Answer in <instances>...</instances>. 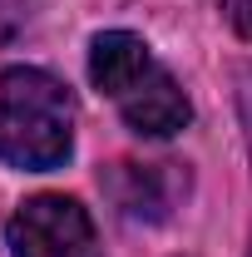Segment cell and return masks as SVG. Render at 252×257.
<instances>
[{"instance_id":"6da1fadb","label":"cell","mask_w":252,"mask_h":257,"mask_svg":"<svg viewBox=\"0 0 252 257\" xmlns=\"http://www.w3.org/2000/svg\"><path fill=\"white\" fill-rule=\"evenodd\" d=\"M89 79L104 99H114V109L124 114V124L144 139H168L178 128H188L193 104L178 89V79L154 60V50L129 30H104L94 35L89 50Z\"/></svg>"},{"instance_id":"7a4b0ae2","label":"cell","mask_w":252,"mask_h":257,"mask_svg":"<svg viewBox=\"0 0 252 257\" xmlns=\"http://www.w3.org/2000/svg\"><path fill=\"white\" fill-rule=\"evenodd\" d=\"M74 149V99L55 74L10 64L0 74V159L20 173H50Z\"/></svg>"},{"instance_id":"3957f363","label":"cell","mask_w":252,"mask_h":257,"mask_svg":"<svg viewBox=\"0 0 252 257\" xmlns=\"http://www.w3.org/2000/svg\"><path fill=\"white\" fill-rule=\"evenodd\" d=\"M10 252L15 257H104L94 218L64 193H35L15 208Z\"/></svg>"},{"instance_id":"277c9868","label":"cell","mask_w":252,"mask_h":257,"mask_svg":"<svg viewBox=\"0 0 252 257\" xmlns=\"http://www.w3.org/2000/svg\"><path fill=\"white\" fill-rule=\"evenodd\" d=\"M178 188H188V178H178V163H114L109 168V193L129 218H168Z\"/></svg>"},{"instance_id":"5b68a950","label":"cell","mask_w":252,"mask_h":257,"mask_svg":"<svg viewBox=\"0 0 252 257\" xmlns=\"http://www.w3.org/2000/svg\"><path fill=\"white\" fill-rule=\"evenodd\" d=\"M222 15L242 40H252V0H222Z\"/></svg>"}]
</instances>
